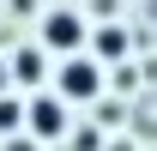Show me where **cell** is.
<instances>
[{
	"mask_svg": "<svg viewBox=\"0 0 157 151\" xmlns=\"http://www.w3.org/2000/svg\"><path fill=\"white\" fill-rule=\"evenodd\" d=\"M18 127H24V103H18V97H0V133L12 139Z\"/></svg>",
	"mask_w": 157,
	"mask_h": 151,
	"instance_id": "8992f818",
	"label": "cell"
},
{
	"mask_svg": "<svg viewBox=\"0 0 157 151\" xmlns=\"http://www.w3.org/2000/svg\"><path fill=\"white\" fill-rule=\"evenodd\" d=\"M97 55H103V60H121V55H127V30L103 24V30H97Z\"/></svg>",
	"mask_w": 157,
	"mask_h": 151,
	"instance_id": "5b68a950",
	"label": "cell"
},
{
	"mask_svg": "<svg viewBox=\"0 0 157 151\" xmlns=\"http://www.w3.org/2000/svg\"><path fill=\"white\" fill-rule=\"evenodd\" d=\"M109 151H133V139H115V145H109Z\"/></svg>",
	"mask_w": 157,
	"mask_h": 151,
	"instance_id": "9c48e42d",
	"label": "cell"
},
{
	"mask_svg": "<svg viewBox=\"0 0 157 151\" xmlns=\"http://www.w3.org/2000/svg\"><path fill=\"white\" fill-rule=\"evenodd\" d=\"M0 97H6V73H0Z\"/></svg>",
	"mask_w": 157,
	"mask_h": 151,
	"instance_id": "30bf717a",
	"label": "cell"
},
{
	"mask_svg": "<svg viewBox=\"0 0 157 151\" xmlns=\"http://www.w3.org/2000/svg\"><path fill=\"white\" fill-rule=\"evenodd\" d=\"M85 37H91V30H85V18H78V12H67V6L42 18V48H48V55H85Z\"/></svg>",
	"mask_w": 157,
	"mask_h": 151,
	"instance_id": "7a4b0ae2",
	"label": "cell"
},
{
	"mask_svg": "<svg viewBox=\"0 0 157 151\" xmlns=\"http://www.w3.org/2000/svg\"><path fill=\"white\" fill-rule=\"evenodd\" d=\"M24 127H30V139H67V133H73V121H67V97H30Z\"/></svg>",
	"mask_w": 157,
	"mask_h": 151,
	"instance_id": "3957f363",
	"label": "cell"
},
{
	"mask_svg": "<svg viewBox=\"0 0 157 151\" xmlns=\"http://www.w3.org/2000/svg\"><path fill=\"white\" fill-rule=\"evenodd\" d=\"M42 139H30V133H12V139H6V151H36Z\"/></svg>",
	"mask_w": 157,
	"mask_h": 151,
	"instance_id": "ba28073f",
	"label": "cell"
},
{
	"mask_svg": "<svg viewBox=\"0 0 157 151\" xmlns=\"http://www.w3.org/2000/svg\"><path fill=\"white\" fill-rule=\"evenodd\" d=\"M55 85H60L67 103H97V97H103V67H97L91 55H60Z\"/></svg>",
	"mask_w": 157,
	"mask_h": 151,
	"instance_id": "6da1fadb",
	"label": "cell"
},
{
	"mask_svg": "<svg viewBox=\"0 0 157 151\" xmlns=\"http://www.w3.org/2000/svg\"><path fill=\"white\" fill-rule=\"evenodd\" d=\"M67 139H73V151H97V145H103V139H97V127H73Z\"/></svg>",
	"mask_w": 157,
	"mask_h": 151,
	"instance_id": "52a82bcc",
	"label": "cell"
},
{
	"mask_svg": "<svg viewBox=\"0 0 157 151\" xmlns=\"http://www.w3.org/2000/svg\"><path fill=\"white\" fill-rule=\"evenodd\" d=\"M48 73V48H18L12 55V85H42Z\"/></svg>",
	"mask_w": 157,
	"mask_h": 151,
	"instance_id": "277c9868",
	"label": "cell"
}]
</instances>
